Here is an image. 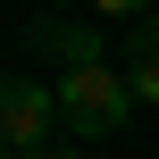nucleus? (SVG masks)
Masks as SVG:
<instances>
[{
	"mask_svg": "<svg viewBox=\"0 0 159 159\" xmlns=\"http://www.w3.org/2000/svg\"><path fill=\"white\" fill-rule=\"evenodd\" d=\"M134 109H143V101H134V84H126L117 67H75V75H59V117H67V143H101V134H117Z\"/></svg>",
	"mask_w": 159,
	"mask_h": 159,
	"instance_id": "nucleus-1",
	"label": "nucleus"
},
{
	"mask_svg": "<svg viewBox=\"0 0 159 159\" xmlns=\"http://www.w3.org/2000/svg\"><path fill=\"white\" fill-rule=\"evenodd\" d=\"M50 126H67V117H59V84L8 75V84H0V143H8V159L50 151Z\"/></svg>",
	"mask_w": 159,
	"mask_h": 159,
	"instance_id": "nucleus-2",
	"label": "nucleus"
},
{
	"mask_svg": "<svg viewBox=\"0 0 159 159\" xmlns=\"http://www.w3.org/2000/svg\"><path fill=\"white\" fill-rule=\"evenodd\" d=\"M25 50H42L59 75H75V67H109L101 25H59V17H34V25H25Z\"/></svg>",
	"mask_w": 159,
	"mask_h": 159,
	"instance_id": "nucleus-3",
	"label": "nucleus"
},
{
	"mask_svg": "<svg viewBox=\"0 0 159 159\" xmlns=\"http://www.w3.org/2000/svg\"><path fill=\"white\" fill-rule=\"evenodd\" d=\"M126 84H134L143 109H159V25H134V42H126Z\"/></svg>",
	"mask_w": 159,
	"mask_h": 159,
	"instance_id": "nucleus-4",
	"label": "nucleus"
},
{
	"mask_svg": "<svg viewBox=\"0 0 159 159\" xmlns=\"http://www.w3.org/2000/svg\"><path fill=\"white\" fill-rule=\"evenodd\" d=\"M92 8H101V17H109V25H117V17H151L159 0H92Z\"/></svg>",
	"mask_w": 159,
	"mask_h": 159,
	"instance_id": "nucleus-5",
	"label": "nucleus"
},
{
	"mask_svg": "<svg viewBox=\"0 0 159 159\" xmlns=\"http://www.w3.org/2000/svg\"><path fill=\"white\" fill-rule=\"evenodd\" d=\"M34 159H84V151H75V143H50V151H34Z\"/></svg>",
	"mask_w": 159,
	"mask_h": 159,
	"instance_id": "nucleus-6",
	"label": "nucleus"
},
{
	"mask_svg": "<svg viewBox=\"0 0 159 159\" xmlns=\"http://www.w3.org/2000/svg\"><path fill=\"white\" fill-rule=\"evenodd\" d=\"M42 8H59V0H42Z\"/></svg>",
	"mask_w": 159,
	"mask_h": 159,
	"instance_id": "nucleus-7",
	"label": "nucleus"
}]
</instances>
